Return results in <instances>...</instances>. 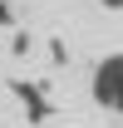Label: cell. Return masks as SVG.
<instances>
[{
  "label": "cell",
  "instance_id": "obj_1",
  "mask_svg": "<svg viewBox=\"0 0 123 128\" xmlns=\"http://www.w3.org/2000/svg\"><path fill=\"white\" fill-rule=\"evenodd\" d=\"M89 94L98 108L108 113H123V54H104L89 74Z\"/></svg>",
  "mask_w": 123,
  "mask_h": 128
},
{
  "label": "cell",
  "instance_id": "obj_2",
  "mask_svg": "<svg viewBox=\"0 0 123 128\" xmlns=\"http://www.w3.org/2000/svg\"><path fill=\"white\" fill-rule=\"evenodd\" d=\"M98 5H104V10H123V0H98Z\"/></svg>",
  "mask_w": 123,
  "mask_h": 128
}]
</instances>
